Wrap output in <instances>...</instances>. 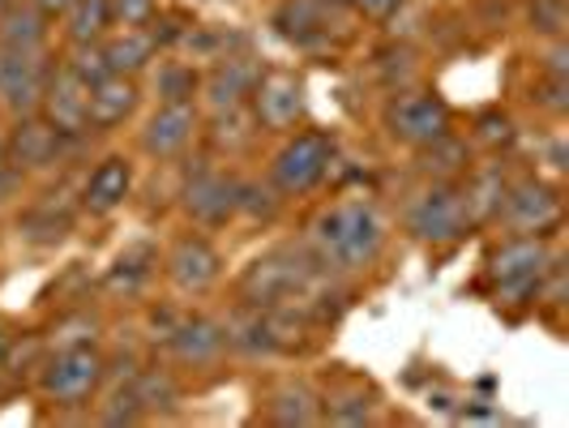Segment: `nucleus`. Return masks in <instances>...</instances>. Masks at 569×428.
Listing matches in <instances>:
<instances>
[{"label": "nucleus", "instance_id": "72a5a7b5", "mask_svg": "<svg viewBox=\"0 0 569 428\" xmlns=\"http://www.w3.org/2000/svg\"><path fill=\"white\" fill-rule=\"evenodd\" d=\"M513 138H518V129H513V120L501 108H488L471 125V142L485 146V150H506V146H513Z\"/></svg>", "mask_w": 569, "mask_h": 428}, {"label": "nucleus", "instance_id": "f704fd0d", "mask_svg": "<svg viewBox=\"0 0 569 428\" xmlns=\"http://www.w3.org/2000/svg\"><path fill=\"white\" fill-rule=\"evenodd\" d=\"M64 231H69V215H57L48 201L27 210V219H22V236L34 245H57V240H64Z\"/></svg>", "mask_w": 569, "mask_h": 428}, {"label": "nucleus", "instance_id": "412c9836", "mask_svg": "<svg viewBox=\"0 0 569 428\" xmlns=\"http://www.w3.org/2000/svg\"><path fill=\"white\" fill-rule=\"evenodd\" d=\"M266 420L279 428H309L321 425V399L305 381H287L266 399Z\"/></svg>", "mask_w": 569, "mask_h": 428}, {"label": "nucleus", "instance_id": "39448f33", "mask_svg": "<svg viewBox=\"0 0 569 428\" xmlns=\"http://www.w3.org/2000/svg\"><path fill=\"white\" fill-rule=\"evenodd\" d=\"M108 381V360L90 342H69L39 369V395L57 407H86Z\"/></svg>", "mask_w": 569, "mask_h": 428}, {"label": "nucleus", "instance_id": "9d476101", "mask_svg": "<svg viewBox=\"0 0 569 428\" xmlns=\"http://www.w3.org/2000/svg\"><path fill=\"white\" fill-rule=\"evenodd\" d=\"M163 339H168L171 360L180 369L206 372L214 369V365H223V356H228V330H223L219 317H206V313L176 317L168 330H163Z\"/></svg>", "mask_w": 569, "mask_h": 428}, {"label": "nucleus", "instance_id": "ea45409f", "mask_svg": "<svg viewBox=\"0 0 569 428\" xmlns=\"http://www.w3.org/2000/svg\"><path fill=\"white\" fill-rule=\"evenodd\" d=\"M30 4H34V9H39L48 22H57V18H64V13H69V4H73V0H30Z\"/></svg>", "mask_w": 569, "mask_h": 428}, {"label": "nucleus", "instance_id": "473e14b6", "mask_svg": "<svg viewBox=\"0 0 569 428\" xmlns=\"http://www.w3.org/2000/svg\"><path fill=\"white\" fill-rule=\"evenodd\" d=\"M94 420H99V425H142L146 411H142V402H138V395H133V386H129V377H124V386H116L112 395L99 402Z\"/></svg>", "mask_w": 569, "mask_h": 428}, {"label": "nucleus", "instance_id": "f03ea898", "mask_svg": "<svg viewBox=\"0 0 569 428\" xmlns=\"http://www.w3.org/2000/svg\"><path fill=\"white\" fill-rule=\"evenodd\" d=\"M552 249L543 236H510L485 257V283L497 305L506 309H527L536 305L543 275H548Z\"/></svg>", "mask_w": 569, "mask_h": 428}, {"label": "nucleus", "instance_id": "4468645a", "mask_svg": "<svg viewBox=\"0 0 569 428\" xmlns=\"http://www.w3.org/2000/svg\"><path fill=\"white\" fill-rule=\"evenodd\" d=\"M64 146H69V138H60L43 116L30 112V116H18L13 133L4 138V159H9V171H13V176H34V171L57 168Z\"/></svg>", "mask_w": 569, "mask_h": 428}, {"label": "nucleus", "instance_id": "37998d69", "mask_svg": "<svg viewBox=\"0 0 569 428\" xmlns=\"http://www.w3.org/2000/svg\"><path fill=\"white\" fill-rule=\"evenodd\" d=\"M0 171H9V159H4V138H0Z\"/></svg>", "mask_w": 569, "mask_h": 428}, {"label": "nucleus", "instance_id": "c9c22d12", "mask_svg": "<svg viewBox=\"0 0 569 428\" xmlns=\"http://www.w3.org/2000/svg\"><path fill=\"white\" fill-rule=\"evenodd\" d=\"M527 27L543 39H566L569 9L566 0H527Z\"/></svg>", "mask_w": 569, "mask_h": 428}, {"label": "nucleus", "instance_id": "dca6fc26", "mask_svg": "<svg viewBox=\"0 0 569 428\" xmlns=\"http://www.w3.org/2000/svg\"><path fill=\"white\" fill-rule=\"evenodd\" d=\"M257 78H261V64L249 57H223L206 78H201L198 94L206 103V112H231V108H244L249 94H253Z\"/></svg>", "mask_w": 569, "mask_h": 428}, {"label": "nucleus", "instance_id": "1a4fd4ad", "mask_svg": "<svg viewBox=\"0 0 569 428\" xmlns=\"http://www.w3.org/2000/svg\"><path fill=\"white\" fill-rule=\"evenodd\" d=\"M48 52H22V48H0V108L13 116L39 112L43 90L52 78Z\"/></svg>", "mask_w": 569, "mask_h": 428}, {"label": "nucleus", "instance_id": "a211bd4d", "mask_svg": "<svg viewBox=\"0 0 569 428\" xmlns=\"http://www.w3.org/2000/svg\"><path fill=\"white\" fill-rule=\"evenodd\" d=\"M138 99H142L138 78L108 73L103 82L90 86V129H94V133H108L116 125H124L129 116L138 112Z\"/></svg>", "mask_w": 569, "mask_h": 428}, {"label": "nucleus", "instance_id": "79ce46f5", "mask_svg": "<svg viewBox=\"0 0 569 428\" xmlns=\"http://www.w3.org/2000/svg\"><path fill=\"white\" fill-rule=\"evenodd\" d=\"M4 351H9V335H4V326H0V360H4Z\"/></svg>", "mask_w": 569, "mask_h": 428}, {"label": "nucleus", "instance_id": "c756f323", "mask_svg": "<svg viewBox=\"0 0 569 428\" xmlns=\"http://www.w3.org/2000/svg\"><path fill=\"white\" fill-rule=\"evenodd\" d=\"M198 86H201V73L193 64H184V60H163L154 69V94H159V103H193L198 99Z\"/></svg>", "mask_w": 569, "mask_h": 428}, {"label": "nucleus", "instance_id": "a19ab883", "mask_svg": "<svg viewBox=\"0 0 569 428\" xmlns=\"http://www.w3.org/2000/svg\"><path fill=\"white\" fill-rule=\"evenodd\" d=\"M9 189H13V171H0V201L9 198Z\"/></svg>", "mask_w": 569, "mask_h": 428}, {"label": "nucleus", "instance_id": "f8f14e48", "mask_svg": "<svg viewBox=\"0 0 569 428\" xmlns=\"http://www.w3.org/2000/svg\"><path fill=\"white\" fill-rule=\"evenodd\" d=\"M39 116L57 129L60 138L69 142H82L90 138V86L78 82L64 64H52V78H48V90H43V103H39Z\"/></svg>", "mask_w": 569, "mask_h": 428}, {"label": "nucleus", "instance_id": "0eeeda50", "mask_svg": "<svg viewBox=\"0 0 569 428\" xmlns=\"http://www.w3.org/2000/svg\"><path fill=\"white\" fill-rule=\"evenodd\" d=\"M561 215H566L561 189L540 180V176H527V180H513L506 189L497 223H506L513 236H548L552 228H561Z\"/></svg>", "mask_w": 569, "mask_h": 428}, {"label": "nucleus", "instance_id": "7c9ffc66", "mask_svg": "<svg viewBox=\"0 0 569 428\" xmlns=\"http://www.w3.org/2000/svg\"><path fill=\"white\" fill-rule=\"evenodd\" d=\"M154 266H159L154 249H129V253L116 257L112 275H108V287H112V291H124V296H133V291H142V283L154 275Z\"/></svg>", "mask_w": 569, "mask_h": 428}, {"label": "nucleus", "instance_id": "20e7f679", "mask_svg": "<svg viewBox=\"0 0 569 428\" xmlns=\"http://www.w3.org/2000/svg\"><path fill=\"white\" fill-rule=\"evenodd\" d=\"M402 228L411 240L432 245V249H450L462 236L476 231V219L467 210V193L462 180H428V189H420L402 210Z\"/></svg>", "mask_w": 569, "mask_h": 428}, {"label": "nucleus", "instance_id": "a878e982", "mask_svg": "<svg viewBox=\"0 0 569 428\" xmlns=\"http://www.w3.org/2000/svg\"><path fill=\"white\" fill-rule=\"evenodd\" d=\"M283 210V198L270 180L261 176H236V219H253V223H274Z\"/></svg>", "mask_w": 569, "mask_h": 428}, {"label": "nucleus", "instance_id": "58836bf2", "mask_svg": "<svg viewBox=\"0 0 569 428\" xmlns=\"http://www.w3.org/2000/svg\"><path fill=\"white\" fill-rule=\"evenodd\" d=\"M360 18H369V22H386V18H395L402 9V0H347Z\"/></svg>", "mask_w": 569, "mask_h": 428}, {"label": "nucleus", "instance_id": "e433bc0d", "mask_svg": "<svg viewBox=\"0 0 569 428\" xmlns=\"http://www.w3.org/2000/svg\"><path fill=\"white\" fill-rule=\"evenodd\" d=\"M531 103H540L548 116H566L569 112V78L543 73L540 82L531 86Z\"/></svg>", "mask_w": 569, "mask_h": 428}, {"label": "nucleus", "instance_id": "cd10ccee", "mask_svg": "<svg viewBox=\"0 0 569 428\" xmlns=\"http://www.w3.org/2000/svg\"><path fill=\"white\" fill-rule=\"evenodd\" d=\"M321 420L342 428L372 425L377 420V399H372L365 386H347V390H339V395H330V399L321 402Z\"/></svg>", "mask_w": 569, "mask_h": 428}, {"label": "nucleus", "instance_id": "423d86ee", "mask_svg": "<svg viewBox=\"0 0 569 428\" xmlns=\"http://www.w3.org/2000/svg\"><path fill=\"white\" fill-rule=\"evenodd\" d=\"M390 142L407 146V150H425L437 138L455 133V112L441 94L432 90H395V99L386 103V116H381Z\"/></svg>", "mask_w": 569, "mask_h": 428}, {"label": "nucleus", "instance_id": "2eb2a0df", "mask_svg": "<svg viewBox=\"0 0 569 428\" xmlns=\"http://www.w3.org/2000/svg\"><path fill=\"white\" fill-rule=\"evenodd\" d=\"M249 112H253L257 129L291 133L305 120V86L291 73H261L249 94Z\"/></svg>", "mask_w": 569, "mask_h": 428}, {"label": "nucleus", "instance_id": "f3484780", "mask_svg": "<svg viewBox=\"0 0 569 428\" xmlns=\"http://www.w3.org/2000/svg\"><path fill=\"white\" fill-rule=\"evenodd\" d=\"M129 193H133V163H129L124 155H103V159L90 168V176H86L82 210L108 219V215H116V210L129 201Z\"/></svg>", "mask_w": 569, "mask_h": 428}, {"label": "nucleus", "instance_id": "b1692460", "mask_svg": "<svg viewBox=\"0 0 569 428\" xmlns=\"http://www.w3.org/2000/svg\"><path fill=\"white\" fill-rule=\"evenodd\" d=\"M112 27V0H73L69 13H64V39L69 43H103Z\"/></svg>", "mask_w": 569, "mask_h": 428}, {"label": "nucleus", "instance_id": "7ed1b4c3", "mask_svg": "<svg viewBox=\"0 0 569 428\" xmlns=\"http://www.w3.org/2000/svg\"><path fill=\"white\" fill-rule=\"evenodd\" d=\"M339 159V142L321 129H291L279 150L270 155V168H266V180L279 189V198H309L326 185V176Z\"/></svg>", "mask_w": 569, "mask_h": 428}, {"label": "nucleus", "instance_id": "4be33fe9", "mask_svg": "<svg viewBox=\"0 0 569 428\" xmlns=\"http://www.w3.org/2000/svg\"><path fill=\"white\" fill-rule=\"evenodd\" d=\"M506 189H510V180L501 176V163H488V168H480L467 185H462V193H467V210H471L476 228H480V223H497L501 201H506Z\"/></svg>", "mask_w": 569, "mask_h": 428}, {"label": "nucleus", "instance_id": "5701e85b", "mask_svg": "<svg viewBox=\"0 0 569 428\" xmlns=\"http://www.w3.org/2000/svg\"><path fill=\"white\" fill-rule=\"evenodd\" d=\"M274 27L283 30L296 43H313L330 34V18H326V0H283V9L274 13Z\"/></svg>", "mask_w": 569, "mask_h": 428}, {"label": "nucleus", "instance_id": "c85d7f7f", "mask_svg": "<svg viewBox=\"0 0 569 428\" xmlns=\"http://www.w3.org/2000/svg\"><path fill=\"white\" fill-rule=\"evenodd\" d=\"M257 138V120L249 112V103L244 108H231V112H214L210 116V142L214 150H228V155H244Z\"/></svg>", "mask_w": 569, "mask_h": 428}, {"label": "nucleus", "instance_id": "9b49d317", "mask_svg": "<svg viewBox=\"0 0 569 428\" xmlns=\"http://www.w3.org/2000/svg\"><path fill=\"white\" fill-rule=\"evenodd\" d=\"M180 210L193 228H228L236 219V176L219 168H201L180 189Z\"/></svg>", "mask_w": 569, "mask_h": 428}, {"label": "nucleus", "instance_id": "aec40b11", "mask_svg": "<svg viewBox=\"0 0 569 428\" xmlns=\"http://www.w3.org/2000/svg\"><path fill=\"white\" fill-rule=\"evenodd\" d=\"M52 22L30 4V0H9L0 9V48H22V52H48Z\"/></svg>", "mask_w": 569, "mask_h": 428}, {"label": "nucleus", "instance_id": "c03bdc74", "mask_svg": "<svg viewBox=\"0 0 569 428\" xmlns=\"http://www.w3.org/2000/svg\"><path fill=\"white\" fill-rule=\"evenodd\" d=\"M4 4H9V0H0V9H4Z\"/></svg>", "mask_w": 569, "mask_h": 428}, {"label": "nucleus", "instance_id": "bb28decb", "mask_svg": "<svg viewBox=\"0 0 569 428\" xmlns=\"http://www.w3.org/2000/svg\"><path fill=\"white\" fill-rule=\"evenodd\" d=\"M129 386H133V395L142 402L146 416H168L180 407V381H176V372L171 369H142L129 377Z\"/></svg>", "mask_w": 569, "mask_h": 428}, {"label": "nucleus", "instance_id": "6ab92c4d", "mask_svg": "<svg viewBox=\"0 0 569 428\" xmlns=\"http://www.w3.org/2000/svg\"><path fill=\"white\" fill-rule=\"evenodd\" d=\"M159 48L163 43L150 27H112L103 39V57L112 64V73H124V78H142L146 69H154Z\"/></svg>", "mask_w": 569, "mask_h": 428}, {"label": "nucleus", "instance_id": "f257e3e1", "mask_svg": "<svg viewBox=\"0 0 569 428\" xmlns=\"http://www.w3.org/2000/svg\"><path fill=\"white\" fill-rule=\"evenodd\" d=\"M390 245V219L372 198H339L309 219V249L330 275H365Z\"/></svg>", "mask_w": 569, "mask_h": 428}, {"label": "nucleus", "instance_id": "2f4dec72", "mask_svg": "<svg viewBox=\"0 0 569 428\" xmlns=\"http://www.w3.org/2000/svg\"><path fill=\"white\" fill-rule=\"evenodd\" d=\"M60 64L86 86L103 82V78L112 73V64H108V57H103V43H69V52H64Z\"/></svg>", "mask_w": 569, "mask_h": 428}, {"label": "nucleus", "instance_id": "4c0bfd02", "mask_svg": "<svg viewBox=\"0 0 569 428\" xmlns=\"http://www.w3.org/2000/svg\"><path fill=\"white\" fill-rule=\"evenodd\" d=\"M159 18V0H112L116 27H150Z\"/></svg>", "mask_w": 569, "mask_h": 428}, {"label": "nucleus", "instance_id": "6e6552de", "mask_svg": "<svg viewBox=\"0 0 569 428\" xmlns=\"http://www.w3.org/2000/svg\"><path fill=\"white\" fill-rule=\"evenodd\" d=\"M163 275L184 296H206L210 287H219V279H223V253L214 249L210 236L184 231V236L171 240V249L163 253Z\"/></svg>", "mask_w": 569, "mask_h": 428}, {"label": "nucleus", "instance_id": "393cba45", "mask_svg": "<svg viewBox=\"0 0 569 428\" xmlns=\"http://www.w3.org/2000/svg\"><path fill=\"white\" fill-rule=\"evenodd\" d=\"M416 155H420V176H428V180H462V171L471 163V146L458 133H446Z\"/></svg>", "mask_w": 569, "mask_h": 428}, {"label": "nucleus", "instance_id": "ddd939ff", "mask_svg": "<svg viewBox=\"0 0 569 428\" xmlns=\"http://www.w3.org/2000/svg\"><path fill=\"white\" fill-rule=\"evenodd\" d=\"M201 133V112L198 103H159L154 112L146 116L142 125V146L146 159H154V163H168V159H180L193 138Z\"/></svg>", "mask_w": 569, "mask_h": 428}]
</instances>
